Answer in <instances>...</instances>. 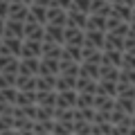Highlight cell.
<instances>
[{
  "label": "cell",
  "instance_id": "obj_1",
  "mask_svg": "<svg viewBox=\"0 0 135 135\" xmlns=\"http://www.w3.org/2000/svg\"><path fill=\"white\" fill-rule=\"evenodd\" d=\"M23 41L18 36H2V45H0V54H11V56H20L23 54Z\"/></svg>",
  "mask_w": 135,
  "mask_h": 135
},
{
  "label": "cell",
  "instance_id": "obj_2",
  "mask_svg": "<svg viewBox=\"0 0 135 135\" xmlns=\"http://www.w3.org/2000/svg\"><path fill=\"white\" fill-rule=\"evenodd\" d=\"M41 72V56H20V68L18 74H29V77H38Z\"/></svg>",
  "mask_w": 135,
  "mask_h": 135
},
{
  "label": "cell",
  "instance_id": "obj_3",
  "mask_svg": "<svg viewBox=\"0 0 135 135\" xmlns=\"http://www.w3.org/2000/svg\"><path fill=\"white\" fill-rule=\"evenodd\" d=\"M43 41H47V43H59V45H63V41H65V27H63V25L45 23V36H43Z\"/></svg>",
  "mask_w": 135,
  "mask_h": 135
},
{
  "label": "cell",
  "instance_id": "obj_4",
  "mask_svg": "<svg viewBox=\"0 0 135 135\" xmlns=\"http://www.w3.org/2000/svg\"><path fill=\"white\" fill-rule=\"evenodd\" d=\"M45 36V25L38 20L27 18L25 20V38H34V41H43Z\"/></svg>",
  "mask_w": 135,
  "mask_h": 135
},
{
  "label": "cell",
  "instance_id": "obj_5",
  "mask_svg": "<svg viewBox=\"0 0 135 135\" xmlns=\"http://www.w3.org/2000/svg\"><path fill=\"white\" fill-rule=\"evenodd\" d=\"M65 45H83L86 43V29L81 27H72V25H65Z\"/></svg>",
  "mask_w": 135,
  "mask_h": 135
},
{
  "label": "cell",
  "instance_id": "obj_6",
  "mask_svg": "<svg viewBox=\"0 0 135 135\" xmlns=\"http://www.w3.org/2000/svg\"><path fill=\"white\" fill-rule=\"evenodd\" d=\"M110 16L117 20H122V23H131V18H133V5H124V2H113L110 7Z\"/></svg>",
  "mask_w": 135,
  "mask_h": 135
},
{
  "label": "cell",
  "instance_id": "obj_7",
  "mask_svg": "<svg viewBox=\"0 0 135 135\" xmlns=\"http://www.w3.org/2000/svg\"><path fill=\"white\" fill-rule=\"evenodd\" d=\"M56 108H77V90H56Z\"/></svg>",
  "mask_w": 135,
  "mask_h": 135
},
{
  "label": "cell",
  "instance_id": "obj_8",
  "mask_svg": "<svg viewBox=\"0 0 135 135\" xmlns=\"http://www.w3.org/2000/svg\"><path fill=\"white\" fill-rule=\"evenodd\" d=\"M81 47L83 45H65L63 43V52H61V63H81Z\"/></svg>",
  "mask_w": 135,
  "mask_h": 135
},
{
  "label": "cell",
  "instance_id": "obj_9",
  "mask_svg": "<svg viewBox=\"0 0 135 135\" xmlns=\"http://www.w3.org/2000/svg\"><path fill=\"white\" fill-rule=\"evenodd\" d=\"M47 23L52 25H68V9L63 7H56V5H50L47 7Z\"/></svg>",
  "mask_w": 135,
  "mask_h": 135
},
{
  "label": "cell",
  "instance_id": "obj_10",
  "mask_svg": "<svg viewBox=\"0 0 135 135\" xmlns=\"http://www.w3.org/2000/svg\"><path fill=\"white\" fill-rule=\"evenodd\" d=\"M27 14H29V5H27V2H23V0H11V5H9V14H7V18L27 20Z\"/></svg>",
  "mask_w": 135,
  "mask_h": 135
},
{
  "label": "cell",
  "instance_id": "obj_11",
  "mask_svg": "<svg viewBox=\"0 0 135 135\" xmlns=\"http://www.w3.org/2000/svg\"><path fill=\"white\" fill-rule=\"evenodd\" d=\"M56 90H38L36 92V104L43 108H52V110H56Z\"/></svg>",
  "mask_w": 135,
  "mask_h": 135
},
{
  "label": "cell",
  "instance_id": "obj_12",
  "mask_svg": "<svg viewBox=\"0 0 135 135\" xmlns=\"http://www.w3.org/2000/svg\"><path fill=\"white\" fill-rule=\"evenodd\" d=\"M68 25L86 29V25H88V11H81V9L70 7V9H68Z\"/></svg>",
  "mask_w": 135,
  "mask_h": 135
},
{
  "label": "cell",
  "instance_id": "obj_13",
  "mask_svg": "<svg viewBox=\"0 0 135 135\" xmlns=\"http://www.w3.org/2000/svg\"><path fill=\"white\" fill-rule=\"evenodd\" d=\"M104 43H106V29H86V45L104 50Z\"/></svg>",
  "mask_w": 135,
  "mask_h": 135
},
{
  "label": "cell",
  "instance_id": "obj_14",
  "mask_svg": "<svg viewBox=\"0 0 135 135\" xmlns=\"http://www.w3.org/2000/svg\"><path fill=\"white\" fill-rule=\"evenodd\" d=\"M5 36H18V38H25V20L7 18V23H5Z\"/></svg>",
  "mask_w": 135,
  "mask_h": 135
},
{
  "label": "cell",
  "instance_id": "obj_15",
  "mask_svg": "<svg viewBox=\"0 0 135 135\" xmlns=\"http://www.w3.org/2000/svg\"><path fill=\"white\" fill-rule=\"evenodd\" d=\"M20 56H43V41L25 38L23 41V54Z\"/></svg>",
  "mask_w": 135,
  "mask_h": 135
},
{
  "label": "cell",
  "instance_id": "obj_16",
  "mask_svg": "<svg viewBox=\"0 0 135 135\" xmlns=\"http://www.w3.org/2000/svg\"><path fill=\"white\" fill-rule=\"evenodd\" d=\"M59 72H61V59L41 56V72L38 74H59Z\"/></svg>",
  "mask_w": 135,
  "mask_h": 135
},
{
  "label": "cell",
  "instance_id": "obj_17",
  "mask_svg": "<svg viewBox=\"0 0 135 135\" xmlns=\"http://www.w3.org/2000/svg\"><path fill=\"white\" fill-rule=\"evenodd\" d=\"M101 63H108V65L122 68V63H124V50H104Z\"/></svg>",
  "mask_w": 135,
  "mask_h": 135
},
{
  "label": "cell",
  "instance_id": "obj_18",
  "mask_svg": "<svg viewBox=\"0 0 135 135\" xmlns=\"http://www.w3.org/2000/svg\"><path fill=\"white\" fill-rule=\"evenodd\" d=\"M59 74H38L36 77V90H56Z\"/></svg>",
  "mask_w": 135,
  "mask_h": 135
},
{
  "label": "cell",
  "instance_id": "obj_19",
  "mask_svg": "<svg viewBox=\"0 0 135 135\" xmlns=\"http://www.w3.org/2000/svg\"><path fill=\"white\" fill-rule=\"evenodd\" d=\"M27 18L38 20V23H43V25H45V23H47V7L32 2V5H29V14H27Z\"/></svg>",
  "mask_w": 135,
  "mask_h": 135
},
{
  "label": "cell",
  "instance_id": "obj_20",
  "mask_svg": "<svg viewBox=\"0 0 135 135\" xmlns=\"http://www.w3.org/2000/svg\"><path fill=\"white\" fill-rule=\"evenodd\" d=\"M97 95L117 97V81H106V79H99V81H97Z\"/></svg>",
  "mask_w": 135,
  "mask_h": 135
},
{
  "label": "cell",
  "instance_id": "obj_21",
  "mask_svg": "<svg viewBox=\"0 0 135 135\" xmlns=\"http://www.w3.org/2000/svg\"><path fill=\"white\" fill-rule=\"evenodd\" d=\"M119 70L117 65H108V63H101L99 70V79H106V81H119Z\"/></svg>",
  "mask_w": 135,
  "mask_h": 135
},
{
  "label": "cell",
  "instance_id": "obj_22",
  "mask_svg": "<svg viewBox=\"0 0 135 135\" xmlns=\"http://www.w3.org/2000/svg\"><path fill=\"white\" fill-rule=\"evenodd\" d=\"M106 27H108V16L88 14V25H86V29H106Z\"/></svg>",
  "mask_w": 135,
  "mask_h": 135
},
{
  "label": "cell",
  "instance_id": "obj_23",
  "mask_svg": "<svg viewBox=\"0 0 135 135\" xmlns=\"http://www.w3.org/2000/svg\"><path fill=\"white\" fill-rule=\"evenodd\" d=\"M95 101H97V92H79L77 108H95Z\"/></svg>",
  "mask_w": 135,
  "mask_h": 135
},
{
  "label": "cell",
  "instance_id": "obj_24",
  "mask_svg": "<svg viewBox=\"0 0 135 135\" xmlns=\"http://www.w3.org/2000/svg\"><path fill=\"white\" fill-rule=\"evenodd\" d=\"M110 0H92L90 5V14H101V16H110Z\"/></svg>",
  "mask_w": 135,
  "mask_h": 135
},
{
  "label": "cell",
  "instance_id": "obj_25",
  "mask_svg": "<svg viewBox=\"0 0 135 135\" xmlns=\"http://www.w3.org/2000/svg\"><path fill=\"white\" fill-rule=\"evenodd\" d=\"M61 52H63V45L43 41V56L45 59H61Z\"/></svg>",
  "mask_w": 135,
  "mask_h": 135
},
{
  "label": "cell",
  "instance_id": "obj_26",
  "mask_svg": "<svg viewBox=\"0 0 135 135\" xmlns=\"http://www.w3.org/2000/svg\"><path fill=\"white\" fill-rule=\"evenodd\" d=\"M92 133L95 135H115L113 122H92Z\"/></svg>",
  "mask_w": 135,
  "mask_h": 135
},
{
  "label": "cell",
  "instance_id": "obj_27",
  "mask_svg": "<svg viewBox=\"0 0 135 135\" xmlns=\"http://www.w3.org/2000/svg\"><path fill=\"white\" fill-rule=\"evenodd\" d=\"M36 92H38V90H18V97H16V106L36 104Z\"/></svg>",
  "mask_w": 135,
  "mask_h": 135
},
{
  "label": "cell",
  "instance_id": "obj_28",
  "mask_svg": "<svg viewBox=\"0 0 135 135\" xmlns=\"http://www.w3.org/2000/svg\"><path fill=\"white\" fill-rule=\"evenodd\" d=\"M16 88H18V90H36V77L18 74V79H16Z\"/></svg>",
  "mask_w": 135,
  "mask_h": 135
},
{
  "label": "cell",
  "instance_id": "obj_29",
  "mask_svg": "<svg viewBox=\"0 0 135 135\" xmlns=\"http://www.w3.org/2000/svg\"><path fill=\"white\" fill-rule=\"evenodd\" d=\"M16 122V133H34V119L29 117H14Z\"/></svg>",
  "mask_w": 135,
  "mask_h": 135
},
{
  "label": "cell",
  "instance_id": "obj_30",
  "mask_svg": "<svg viewBox=\"0 0 135 135\" xmlns=\"http://www.w3.org/2000/svg\"><path fill=\"white\" fill-rule=\"evenodd\" d=\"M34 133H54V119H34Z\"/></svg>",
  "mask_w": 135,
  "mask_h": 135
},
{
  "label": "cell",
  "instance_id": "obj_31",
  "mask_svg": "<svg viewBox=\"0 0 135 135\" xmlns=\"http://www.w3.org/2000/svg\"><path fill=\"white\" fill-rule=\"evenodd\" d=\"M0 133H16L14 115H0Z\"/></svg>",
  "mask_w": 135,
  "mask_h": 135
},
{
  "label": "cell",
  "instance_id": "obj_32",
  "mask_svg": "<svg viewBox=\"0 0 135 135\" xmlns=\"http://www.w3.org/2000/svg\"><path fill=\"white\" fill-rule=\"evenodd\" d=\"M74 133L83 135V133H92V122L83 119V117H74Z\"/></svg>",
  "mask_w": 135,
  "mask_h": 135
},
{
  "label": "cell",
  "instance_id": "obj_33",
  "mask_svg": "<svg viewBox=\"0 0 135 135\" xmlns=\"http://www.w3.org/2000/svg\"><path fill=\"white\" fill-rule=\"evenodd\" d=\"M54 133H59V135L74 133V122H61V119H54Z\"/></svg>",
  "mask_w": 135,
  "mask_h": 135
},
{
  "label": "cell",
  "instance_id": "obj_34",
  "mask_svg": "<svg viewBox=\"0 0 135 135\" xmlns=\"http://www.w3.org/2000/svg\"><path fill=\"white\" fill-rule=\"evenodd\" d=\"M16 79H18V74H5V72H0V88L16 86Z\"/></svg>",
  "mask_w": 135,
  "mask_h": 135
},
{
  "label": "cell",
  "instance_id": "obj_35",
  "mask_svg": "<svg viewBox=\"0 0 135 135\" xmlns=\"http://www.w3.org/2000/svg\"><path fill=\"white\" fill-rule=\"evenodd\" d=\"M52 5L63 7V9H70V7H72V0H52Z\"/></svg>",
  "mask_w": 135,
  "mask_h": 135
},
{
  "label": "cell",
  "instance_id": "obj_36",
  "mask_svg": "<svg viewBox=\"0 0 135 135\" xmlns=\"http://www.w3.org/2000/svg\"><path fill=\"white\" fill-rule=\"evenodd\" d=\"M5 23H7V18L0 16V36H5Z\"/></svg>",
  "mask_w": 135,
  "mask_h": 135
},
{
  "label": "cell",
  "instance_id": "obj_37",
  "mask_svg": "<svg viewBox=\"0 0 135 135\" xmlns=\"http://www.w3.org/2000/svg\"><path fill=\"white\" fill-rule=\"evenodd\" d=\"M32 2H36V5H43V7H50V5H52V0H32Z\"/></svg>",
  "mask_w": 135,
  "mask_h": 135
},
{
  "label": "cell",
  "instance_id": "obj_38",
  "mask_svg": "<svg viewBox=\"0 0 135 135\" xmlns=\"http://www.w3.org/2000/svg\"><path fill=\"white\" fill-rule=\"evenodd\" d=\"M128 36H135V23H128Z\"/></svg>",
  "mask_w": 135,
  "mask_h": 135
},
{
  "label": "cell",
  "instance_id": "obj_39",
  "mask_svg": "<svg viewBox=\"0 0 135 135\" xmlns=\"http://www.w3.org/2000/svg\"><path fill=\"white\" fill-rule=\"evenodd\" d=\"M0 45H2V36H0Z\"/></svg>",
  "mask_w": 135,
  "mask_h": 135
}]
</instances>
